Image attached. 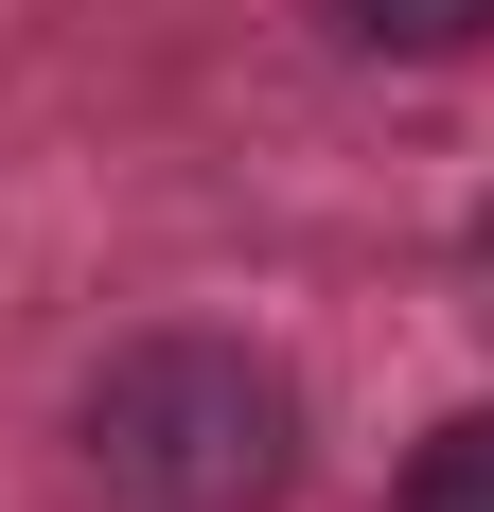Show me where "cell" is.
Listing matches in <instances>:
<instances>
[{"instance_id": "cell-2", "label": "cell", "mask_w": 494, "mask_h": 512, "mask_svg": "<svg viewBox=\"0 0 494 512\" xmlns=\"http://www.w3.org/2000/svg\"><path fill=\"white\" fill-rule=\"evenodd\" d=\"M353 53H477L494 36V0H318Z\"/></svg>"}, {"instance_id": "cell-3", "label": "cell", "mask_w": 494, "mask_h": 512, "mask_svg": "<svg viewBox=\"0 0 494 512\" xmlns=\"http://www.w3.org/2000/svg\"><path fill=\"white\" fill-rule=\"evenodd\" d=\"M406 512H494V407H459L424 460H406Z\"/></svg>"}, {"instance_id": "cell-1", "label": "cell", "mask_w": 494, "mask_h": 512, "mask_svg": "<svg viewBox=\"0 0 494 512\" xmlns=\"http://www.w3.org/2000/svg\"><path fill=\"white\" fill-rule=\"evenodd\" d=\"M71 442H89V477L124 512H265L300 477V389L247 336H124L89 371Z\"/></svg>"}]
</instances>
